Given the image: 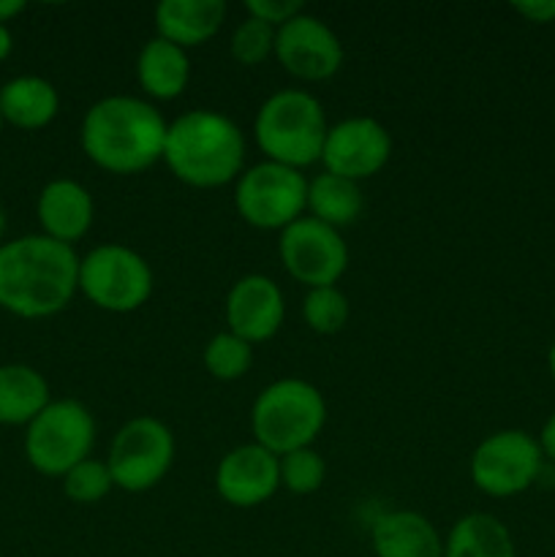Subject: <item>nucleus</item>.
I'll list each match as a JSON object with an SVG mask.
<instances>
[{
    "label": "nucleus",
    "instance_id": "nucleus-22",
    "mask_svg": "<svg viewBox=\"0 0 555 557\" xmlns=\"http://www.w3.org/2000/svg\"><path fill=\"white\" fill-rule=\"evenodd\" d=\"M444 557H517V547L509 528L498 517L471 511L446 533Z\"/></svg>",
    "mask_w": 555,
    "mask_h": 557
},
{
    "label": "nucleus",
    "instance_id": "nucleus-23",
    "mask_svg": "<svg viewBox=\"0 0 555 557\" xmlns=\"http://www.w3.org/2000/svg\"><path fill=\"white\" fill-rule=\"evenodd\" d=\"M362 188L354 180L337 177L330 172H321L308 180V212L316 221L341 232L362 215Z\"/></svg>",
    "mask_w": 555,
    "mask_h": 557
},
{
    "label": "nucleus",
    "instance_id": "nucleus-4",
    "mask_svg": "<svg viewBox=\"0 0 555 557\" xmlns=\"http://www.w3.org/2000/svg\"><path fill=\"white\" fill-rule=\"evenodd\" d=\"M326 131L330 125L321 101L299 87L272 92L254 120L256 145L264 152V161L283 163L299 172L321 161Z\"/></svg>",
    "mask_w": 555,
    "mask_h": 557
},
{
    "label": "nucleus",
    "instance_id": "nucleus-17",
    "mask_svg": "<svg viewBox=\"0 0 555 557\" xmlns=\"http://www.w3.org/2000/svg\"><path fill=\"white\" fill-rule=\"evenodd\" d=\"M375 557H444V539L419 511H386L370 531Z\"/></svg>",
    "mask_w": 555,
    "mask_h": 557
},
{
    "label": "nucleus",
    "instance_id": "nucleus-10",
    "mask_svg": "<svg viewBox=\"0 0 555 557\" xmlns=\"http://www.w3.org/2000/svg\"><path fill=\"white\" fill-rule=\"evenodd\" d=\"M544 455L526 430H498L479 441L471 455V479L490 498H515L539 482Z\"/></svg>",
    "mask_w": 555,
    "mask_h": 557
},
{
    "label": "nucleus",
    "instance_id": "nucleus-28",
    "mask_svg": "<svg viewBox=\"0 0 555 557\" xmlns=\"http://www.w3.org/2000/svg\"><path fill=\"white\" fill-rule=\"evenodd\" d=\"M278 30L256 16H245L232 33L229 52L239 65H261L270 54H275Z\"/></svg>",
    "mask_w": 555,
    "mask_h": 557
},
{
    "label": "nucleus",
    "instance_id": "nucleus-19",
    "mask_svg": "<svg viewBox=\"0 0 555 557\" xmlns=\"http://www.w3.org/2000/svg\"><path fill=\"white\" fill-rule=\"evenodd\" d=\"M60 92L49 79L22 74L0 87V114L3 123L20 131H41L58 117Z\"/></svg>",
    "mask_w": 555,
    "mask_h": 557
},
{
    "label": "nucleus",
    "instance_id": "nucleus-32",
    "mask_svg": "<svg viewBox=\"0 0 555 557\" xmlns=\"http://www.w3.org/2000/svg\"><path fill=\"white\" fill-rule=\"evenodd\" d=\"M22 11H25V3H22V0H0V25H9V22L16 20Z\"/></svg>",
    "mask_w": 555,
    "mask_h": 557
},
{
    "label": "nucleus",
    "instance_id": "nucleus-14",
    "mask_svg": "<svg viewBox=\"0 0 555 557\" xmlns=\"http://www.w3.org/2000/svg\"><path fill=\"white\" fill-rule=\"evenodd\" d=\"M281 487V460L270 449L243 444L226 451L215 468V490L234 509H256Z\"/></svg>",
    "mask_w": 555,
    "mask_h": 557
},
{
    "label": "nucleus",
    "instance_id": "nucleus-33",
    "mask_svg": "<svg viewBox=\"0 0 555 557\" xmlns=\"http://www.w3.org/2000/svg\"><path fill=\"white\" fill-rule=\"evenodd\" d=\"M11 52H14V33L9 25H0V63L9 60Z\"/></svg>",
    "mask_w": 555,
    "mask_h": 557
},
{
    "label": "nucleus",
    "instance_id": "nucleus-13",
    "mask_svg": "<svg viewBox=\"0 0 555 557\" xmlns=\"http://www.w3.org/2000/svg\"><path fill=\"white\" fill-rule=\"evenodd\" d=\"M275 58L297 79L324 82L341 71L343 44L324 20L303 11L278 27Z\"/></svg>",
    "mask_w": 555,
    "mask_h": 557
},
{
    "label": "nucleus",
    "instance_id": "nucleus-21",
    "mask_svg": "<svg viewBox=\"0 0 555 557\" xmlns=\"http://www.w3.org/2000/svg\"><path fill=\"white\" fill-rule=\"evenodd\" d=\"M49 403V384L36 368L22 362L0 364V424L27 428Z\"/></svg>",
    "mask_w": 555,
    "mask_h": 557
},
{
    "label": "nucleus",
    "instance_id": "nucleus-8",
    "mask_svg": "<svg viewBox=\"0 0 555 557\" xmlns=\"http://www.w3.org/2000/svg\"><path fill=\"white\" fill-rule=\"evenodd\" d=\"M79 292L107 313H134L150 299L152 270L134 248L98 245L79 259Z\"/></svg>",
    "mask_w": 555,
    "mask_h": 557
},
{
    "label": "nucleus",
    "instance_id": "nucleus-36",
    "mask_svg": "<svg viewBox=\"0 0 555 557\" xmlns=\"http://www.w3.org/2000/svg\"><path fill=\"white\" fill-rule=\"evenodd\" d=\"M0 131H3V114H0Z\"/></svg>",
    "mask_w": 555,
    "mask_h": 557
},
{
    "label": "nucleus",
    "instance_id": "nucleus-25",
    "mask_svg": "<svg viewBox=\"0 0 555 557\" xmlns=\"http://www.w3.org/2000/svg\"><path fill=\"white\" fill-rule=\"evenodd\" d=\"M305 324L316 335H337L348 321V299L337 286L308 288L303 299Z\"/></svg>",
    "mask_w": 555,
    "mask_h": 557
},
{
    "label": "nucleus",
    "instance_id": "nucleus-6",
    "mask_svg": "<svg viewBox=\"0 0 555 557\" xmlns=\"http://www.w3.org/2000/svg\"><path fill=\"white\" fill-rule=\"evenodd\" d=\"M96 444V419L85 403L74 397L52 400L25 428V457L41 476L63 479Z\"/></svg>",
    "mask_w": 555,
    "mask_h": 557
},
{
    "label": "nucleus",
    "instance_id": "nucleus-9",
    "mask_svg": "<svg viewBox=\"0 0 555 557\" xmlns=\"http://www.w3.org/2000/svg\"><path fill=\"white\" fill-rule=\"evenodd\" d=\"M174 435L156 417H134L114 433L107 468L125 493H147L166 479L174 466Z\"/></svg>",
    "mask_w": 555,
    "mask_h": 557
},
{
    "label": "nucleus",
    "instance_id": "nucleus-26",
    "mask_svg": "<svg viewBox=\"0 0 555 557\" xmlns=\"http://www.w3.org/2000/svg\"><path fill=\"white\" fill-rule=\"evenodd\" d=\"M112 490L114 482L107 468V460H96V457H87V460H82L79 466H74L63 476L65 498L79 506L101 504Z\"/></svg>",
    "mask_w": 555,
    "mask_h": 557
},
{
    "label": "nucleus",
    "instance_id": "nucleus-11",
    "mask_svg": "<svg viewBox=\"0 0 555 557\" xmlns=\"http://www.w3.org/2000/svg\"><path fill=\"white\" fill-rule=\"evenodd\" d=\"M283 267L308 288L335 286L348 270V245L341 232L316 218L303 215L286 226L278 239Z\"/></svg>",
    "mask_w": 555,
    "mask_h": 557
},
{
    "label": "nucleus",
    "instance_id": "nucleus-24",
    "mask_svg": "<svg viewBox=\"0 0 555 557\" xmlns=\"http://www.w3.org/2000/svg\"><path fill=\"white\" fill-rule=\"evenodd\" d=\"M205 370L218 381H237L254 364V346L232 332H218L207 341L205 354H201Z\"/></svg>",
    "mask_w": 555,
    "mask_h": 557
},
{
    "label": "nucleus",
    "instance_id": "nucleus-1",
    "mask_svg": "<svg viewBox=\"0 0 555 557\" xmlns=\"http://www.w3.org/2000/svg\"><path fill=\"white\" fill-rule=\"evenodd\" d=\"M79 292V256L47 234L0 245V310L36 321L58 315Z\"/></svg>",
    "mask_w": 555,
    "mask_h": 557
},
{
    "label": "nucleus",
    "instance_id": "nucleus-15",
    "mask_svg": "<svg viewBox=\"0 0 555 557\" xmlns=\"http://www.w3.org/2000/svg\"><path fill=\"white\" fill-rule=\"evenodd\" d=\"M223 313H226V326L232 335L243 337L250 346H259L275 337L283 326L286 299L272 277L250 272L229 288Z\"/></svg>",
    "mask_w": 555,
    "mask_h": 557
},
{
    "label": "nucleus",
    "instance_id": "nucleus-7",
    "mask_svg": "<svg viewBox=\"0 0 555 557\" xmlns=\"http://www.w3.org/2000/svg\"><path fill=\"white\" fill-rule=\"evenodd\" d=\"M234 207L248 226L283 232L308 210V180L299 169L261 161L234 183Z\"/></svg>",
    "mask_w": 555,
    "mask_h": 557
},
{
    "label": "nucleus",
    "instance_id": "nucleus-20",
    "mask_svg": "<svg viewBox=\"0 0 555 557\" xmlns=\"http://www.w3.org/2000/svg\"><path fill=\"white\" fill-rule=\"evenodd\" d=\"M136 82L156 101L183 96L190 82V58L183 47L156 36L136 54Z\"/></svg>",
    "mask_w": 555,
    "mask_h": 557
},
{
    "label": "nucleus",
    "instance_id": "nucleus-29",
    "mask_svg": "<svg viewBox=\"0 0 555 557\" xmlns=\"http://www.w3.org/2000/svg\"><path fill=\"white\" fill-rule=\"evenodd\" d=\"M245 11H248V16H256V20L267 22V25L278 30V27L292 22L297 14H303L305 5L303 0H248Z\"/></svg>",
    "mask_w": 555,
    "mask_h": 557
},
{
    "label": "nucleus",
    "instance_id": "nucleus-30",
    "mask_svg": "<svg viewBox=\"0 0 555 557\" xmlns=\"http://www.w3.org/2000/svg\"><path fill=\"white\" fill-rule=\"evenodd\" d=\"M511 9L526 16L528 22H533V25L555 22V0H520V3H511Z\"/></svg>",
    "mask_w": 555,
    "mask_h": 557
},
{
    "label": "nucleus",
    "instance_id": "nucleus-35",
    "mask_svg": "<svg viewBox=\"0 0 555 557\" xmlns=\"http://www.w3.org/2000/svg\"><path fill=\"white\" fill-rule=\"evenodd\" d=\"M5 212H3V207H0V245L5 243Z\"/></svg>",
    "mask_w": 555,
    "mask_h": 557
},
{
    "label": "nucleus",
    "instance_id": "nucleus-18",
    "mask_svg": "<svg viewBox=\"0 0 555 557\" xmlns=\"http://www.w3.org/2000/svg\"><path fill=\"white\" fill-rule=\"evenodd\" d=\"M226 20L223 0H161L156 5V30L185 52L210 41Z\"/></svg>",
    "mask_w": 555,
    "mask_h": 557
},
{
    "label": "nucleus",
    "instance_id": "nucleus-3",
    "mask_svg": "<svg viewBox=\"0 0 555 557\" xmlns=\"http://www.w3.org/2000/svg\"><path fill=\"white\" fill-rule=\"evenodd\" d=\"M163 163L190 188H223L245 172V136L226 114L190 109L169 123Z\"/></svg>",
    "mask_w": 555,
    "mask_h": 557
},
{
    "label": "nucleus",
    "instance_id": "nucleus-27",
    "mask_svg": "<svg viewBox=\"0 0 555 557\" xmlns=\"http://www.w3.org/2000/svg\"><path fill=\"white\" fill-rule=\"evenodd\" d=\"M281 460V487H286L294 495H313L321 490L326 479L324 457L308 446V449L288 451V455L278 457Z\"/></svg>",
    "mask_w": 555,
    "mask_h": 557
},
{
    "label": "nucleus",
    "instance_id": "nucleus-2",
    "mask_svg": "<svg viewBox=\"0 0 555 557\" xmlns=\"http://www.w3.org/2000/svg\"><path fill=\"white\" fill-rule=\"evenodd\" d=\"M169 123L136 96L98 98L79 128L85 156L109 174H139L163 161Z\"/></svg>",
    "mask_w": 555,
    "mask_h": 557
},
{
    "label": "nucleus",
    "instance_id": "nucleus-5",
    "mask_svg": "<svg viewBox=\"0 0 555 557\" xmlns=\"http://www.w3.org/2000/svg\"><path fill=\"white\" fill-rule=\"evenodd\" d=\"M324 424V395L303 379L272 381L259 392L254 408H250L254 441L275 457L313 446Z\"/></svg>",
    "mask_w": 555,
    "mask_h": 557
},
{
    "label": "nucleus",
    "instance_id": "nucleus-16",
    "mask_svg": "<svg viewBox=\"0 0 555 557\" xmlns=\"http://www.w3.org/2000/svg\"><path fill=\"white\" fill-rule=\"evenodd\" d=\"M36 215L41 223V234L74 248L92 226L96 205L90 190L71 177L49 180L36 201Z\"/></svg>",
    "mask_w": 555,
    "mask_h": 557
},
{
    "label": "nucleus",
    "instance_id": "nucleus-12",
    "mask_svg": "<svg viewBox=\"0 0 555 557\" xmlns=\"http://www.w3.org/2000/svg\"><path fill=\"white\" fill-rule=\"evenodd\" d=\"M392 156V136L375 117H346L326 131L321 163L324 172L337 177L362 180L373 177L386 166Z\"/></svg>",
    "mask_w": 555,
    "mask_h": 557
},
{
    "label": "nucleus",
    "instance_id": "nucleus-31",
    "mask_svg": "<svg viewBox=\"0 0 555 557\" xmlns=\"http://www.w3.org/2000/svg\"><path fill=\"white\" fill-rule=\"evenodd\" d=\"M539 449H542L544 460L555 462V411L550 413L547 422L542 424V433H539Z\"/></svg>",
    "mask_w": 555,
    "mask_h": 557
},
{
    "label": "nucleus",
    "instance_id": "nucleus-34",
    "mask_svg": "<svg viewBox=\"0 0 555 557\" xmlns=\"http://www.w3.org/2000/svg\"><path fill=\"white\" fill-rule=\"evenodd\" d=\"M547 368H550V379L555 384V341L550 343V354H547Z\"/></svg>",
    "mask_w": 555,
    "mask_h": 557
}]
</instances>
